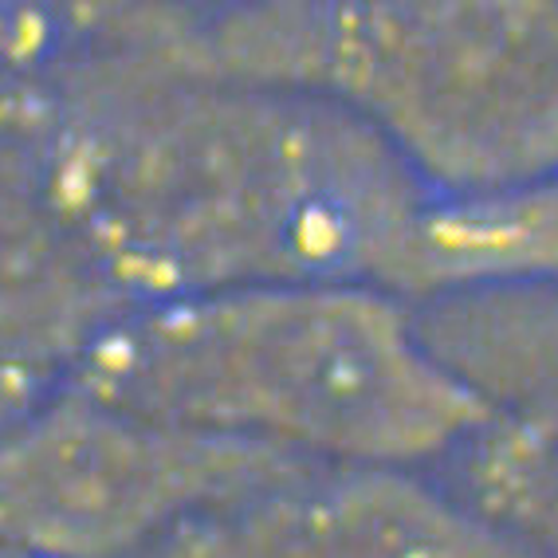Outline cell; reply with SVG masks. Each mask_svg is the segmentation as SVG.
Listing matches in <instances>:
<instances>
[{"instance_id": "obj_1", "label": "cell", "mask_w": 558, "mask_h": 558, "mask_svg": "<svg viewBox=\"0 0 558 558\" xmlns=\"http://www.w3.org/2000/svg\"><path fill=\"white\" fill-rule=\"evenodd\" d=\"M87 201L130 276L158 295H190L409 279L437 197L319 90L209 68L110 126Z\"/></svg>"}, {"instance_id": "obj_2", "label": "cell", "mask_w": 558, "mask_h": 558, "mask_svg": "<svg viewBox=\"0 0 558 558\" xmlns=\"http://www.w3.org/2000/svg\"><path fill=\"white\" fill-rule=\"evenodd\" d=\"M90 393L193 437L347 464L425 457L488 417L421 319L359 279L161 295L102 342Z\"/></svg>"}, {"instance_id": "obj_3", "label": "cell", "mask_w": 558, "mask_h": 558, "mask_svg": "<svg viewBox=\"0 0 558 558\" xmlns=\"http://www.w3.org/2000/svg\"><path fill=\"white\" fill-rule=\"evenodd\" d=\"M201 48L359 114L437 201L558 178V0L232 4Z\"/></svg>"}, {"instance_id": "obj_4", "label": "cell", "mask_w": 558, "mask_h": 558, "mask_svg": "<svg viewBox=\"0 0 558 558\" xmlns=\"http://www.w3.org/2000/svg\"><path fill=\"white\" fill-rule=\"evenodd\" d=\"M271 460L95 401L90 417L0 452V543L51 558H122Z\"/></svg>"}, {"instance_id": "obj_5", "label": "cell", "mask_w": 558, "mask_h": 558, "mask_svg": "<svg viewBox=\"0 0 558 558\" xmlns=\"http://www.w3.org/2000/svg\"><path fill=\"white\" fill-rule=\"evenodd\" d=\"M421 330L488 417L558 437V288L457 283Z\"/></svg>"}, {"instance_id": "obj_6", "label": "cell", "mask_w": 558, "mask_h": 558, "mask_svg": "<svg viewBox=\"0 0 558 558\" xmlns=\"http://www.w3.org/2000/svg\"><path fill=\"white\" fill-rule=\"evenodd\" d=\"M413 279L558 288V178L492 201H437L421 229Z\"/></svg>"}]
</instances>
